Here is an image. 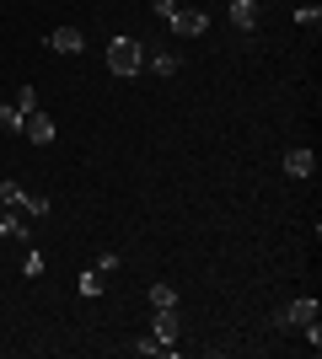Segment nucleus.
I'll use <instances>...</instances> for the list:
<instances>
[{
  "label": "nucleus",
  "instance_id": "1",
  "mask_svg": "<svg viewBox=\"0 0 322 359\" xmlns=\"http://www.w3.org/2000/svg\"><path fill=\"white\" fill-rule=\"evenodd\" d=\"M140 65H145V48H140V38L119 32V38L107 43V70H113V75H140Z\"/></svg>",
  "mask_w": 322,
  "mask_h": 359
},
{
  "label": "nucleus",
  "instance_id": "2",
  "mask_svg": "<svg viewBox=\"0 0 322 359\" xmlns=\"http://www.w3.org/2000/svg\"><path fill=\"white\" fill-rule=\"evenodd\" d=\"M167 27L177 32V38H199V32L210 27V11H199V6H177V11L167 16Z\"/></svg>",
  "mask_w": 322,
  "mask_h": 359
},
{
  "label": "nucleus",
  "instance_id": "3",
  "mask_svg": "<svg viewBox=\"0 0 322 359\" xmlns=\"http://www.w3.org/2000/svg\"><path fill=\"white\" fill-rule=\"evenodd\" d=\"M307 322H317V300H311V295L290 300V306L274 316V327H279V332H295V327H307Z\"/></svg>",
  "mask_w": 322,
  "mask_h": 359
},
{
  "label": "nucleus",
  "instance_id": "4",
  "mask_svg": "<svg viewBox=\"0 0 322 359\" xmlns=\"http://www.w3.org/2000/svg\"><path fill=\"white\" fill-rule=\"evenodd\" d=\"M22 135L32 145H54V118H48L43 107H32V113H22Z\"/></svg>",
  "mask_w": 322,
  "mask_h": 359
},
{
  "label": "nucleus",
  "instance_id": "5",
  "mask_svg": "<svg viewBox=\"0 0 322 359\" xmlns=\"http://www.w3.org/2000/svg\"><path fill=\"white\" fill-rule=\"evenodd\" d=\"M285 172H290V177H311V172H317V156H311V145L285 150Z\"/></svg>",
  "mask_w": 322,
  "mask_h": 359
},
{
  "label": "nucleus",
  "instance_id": "6",
  "mask_svg": "<svg viewBox=\"0 0 322 359\" xmlns=\"http://www.w3.org/2000/svg\"><path fill=\"white\" fill-rule=\"evenodd\" d=\"M48 48H54V54H81L86 38H81L76 27H54V32H48Z\"/></svg>",
  "mask_w": 322,
  "mask_h": 359
},
{
  "label": "nucleus",
  "instance_id": "7",
  "mask_svg": "<svg viewBox=\"0 0 322 359\" xmlns=\"http://www.w3.org/2000/svg\"><path fill=\"white\" fill-rule=\"evenodd\" d=\"M231 27H236V32L258 27V0H231Z\"/></svg>",
  "mask_w": 322,
  "mask_h": 359
},
{
  "label": "nucleus",
  "instance_id": "8",
  "mask_svg": "<svg viewBox=\"0 0 322 359\" xmlns=\"http://www.w3.org/2000/svg\"><path fill=\"white\" fill-rule=\"evenodd\" d=\"M156 338H161V344H177V306H161V311H156Z\"/></svg>",
  "mask_w": 322,
  "mask_h": 359
},
{
  "label": "nucleus",
  "instance_id": "9",
  "mask_svg": "<svg viewBox=\"0 0 322 359\" xmlns=\"http://www.w3.org/2000/svg\"><path fill=\"white\" fill-rule=\"evenodd\" d=\"M11 210H22V215H48V198H43V194H27V188H22Z\"/></svg>",
  "mask_w": 322,
  "mask_h": 359
},
{
  "label": "nucleus",
  "instance_id": "10",
  "mask_svg": "<svg viewBox=\"0 0 322 359\" xmlns=\"http://www.w3.org/2000/svg\"><path fill=\"white\" fill-rule=\"evenodd\" d=\"M145 65H151V75H161V81H167V75H177V54H167V48H156Z\"/></svg>",
  "mask_w": 322,
  "mask_h": 359
},
{
  "label": "nucleus",
  "instance_id": "11",
  "mask_svg": "<svg viewBox=\"0 0 322 359\" xmlns=\"http://www.w3.org/2000/svg\"><path fill=\"white\" fill-rule=\"evenodd\" d=\"M0 236H27V220H22V215H11L6 204H0Z\"/></svg>",
  "mask_w": 322,
  "mask_h": 359
},
{
  "label": "nucleus",
  "instance_id": "12",
  "mask_svg": "<svg viewBox=\"0 0 322 359\" xmlns=\"http://www.w3.org/2000/svg\"><path fill=\"white\" fill-rule=\"evenodd\" d=\"M11 107H16V113H32V107H38V91H32V86H16L11 91Z\"/></svg>",
  "mask_w": 322,
  "mask_h": 359
},
{
  "label": "nucleus",
  "instance_id": "13",
  "mask_svg": "<svg viewBox=\"0 0 322 359\" xmlns=\"http://www.w3.org/2000/svg\"><path fill=\"white\" fill-rule=\"evenodd\" d=\"M151 311H161V306H177V295H172V285H151Z\"/></svg>",
  "mask_w": 322,
  "mask_h": 359
},
{
  "label": "nucleus",
  "instance_id": "14",
  "mask_svg": "<svg viewBox=\"0 0 322 359\" xmlns=\"http://www.w3.org/2000/svg\"><path fill=\"white\" fill-rule=\"evenodd\" d=\"M0 129H11V135H22V113H16V107H11V102L0 107Z\"/></svg>",
  "mask_w": 322,
  "mask_h": 359
},
{
  "label": "nucleus",
  "instance_id": "15",
  "mask_svg": "<svg viewBox=\"0 0 322 359\" xmlns=\"http://www.w3.org/2000/svg\"><path fill=\"white\" fill-rule=\"evenodd\" d=\"M135 354H172V348H167V344H161V338L151 332V338H140V344H135Z\"/></svg>",
  "mask_w": 322,
  "mask_h": 359
},
{
  "label": "nucleus",
  "instance_id": "16",
  "mask_svg": "<svg viewBox=\"0 0 322 359\" xmlns=\"http://www.w3.org/2000/svg\"><path fill=\"white\" fill-rule=\"evenodd\" d=\"M22 273H27V279H38V273H43V252H27V257H22Z\"/></svg>",
  "mask_w": 322,
  "mask_h": 359
},
{
  "label": "nucleus",
  "instance_id": "17",
  "mask_svg": "<svg viewBox=\"0 0 322 359\" xmlns=\"http://www.w3.org/2000/svg\"><path fill=\"white\" fill-rule=\"evenodd\" d=\"M295 22H301V27H317L322 11H317V6H301V11H295Z\"/></svg>",
  "mask_w": 322,
  "mask_h": 359
},
{
  "label": "nucleus",
  "instance_id": "18",
  "mask_svg": "<svg viewBox=\"0 0 322 359\" xmlns=\"http://www.w3.org/2000/svg\"><path fill=\"white\" fill-rule=\"evenodd\" d=\"M81 295H102V279H97V273H81Z\"/></svg>",
  "mask_w": 322,
  "mask_h": 359
},
{
  "label": "nucleus",
  "instance_id": "19",
  "mask_svg": "<svg viewBox=\"0 0 322 359\" xmlns=\"http://www.w3.org/2000/svg\"><path fill=\"white\" fill-rule=\"evenodd\" d=\"M151 11L156 16H172V11H177V0H151Z\"/></svg>",
  "mask_w": 322,
  "mask_h": 359
}]
</instances>
